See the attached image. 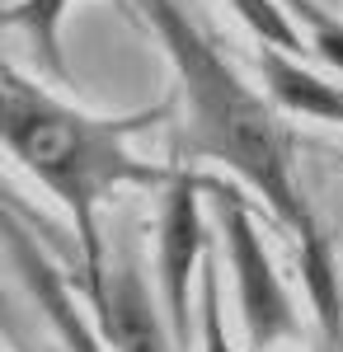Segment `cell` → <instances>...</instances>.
I'll list each match as a JSON object with an SVG mask.
<instances>
[{"label": "cell", "instance_id": "2", "mask_svg": "<svg viewBox=\"0 0 343 352\" xmlns=\"http://www.w3.org/2000/svg\"><path fill=\"white\" fill-rule=\"evenodd\" d=\"M165 113H169V104L151 113H127V118H90V113L56 104L52 94H43L38 85H28L14 71L5 76V146L76 217L85 292H94L108 277L104 240H99V202L123 184H160L165 179V169L127 155V136L151 127Z\"/></svg>", "mask_w": 343, "mask_h": 352}, {"label": "cell", "instance_id": "1", "mask_svg": "<svg viewBox=\"0 0 343 352\" xmlns=\"http://www.w3.org/2000/svg\"><path fill=\"white\" fill-rule=\"evenodd\" d=\"M146 10V19L156 24L165 47L174 56L179 85L188 94V151L211 155V160L231 164L254 192H264V202L278 212V221L301 240V272H306V292L315 300L320 329L329 338H339V277L329 244L315 226V212L306 207V197L291 179V155H287V132L278 122V113L264 99L240 85V76L207 47V38L188 24L179 0H136Z\"/></svg>", "mask_w": 343, "mask_h": 352}, {"label": "cell", "instance_id": "10", "mask_svg": "<svg viewBox=\"0 0 343 352\" xmlns=\"http://www.w3.org/2000/svg\"><path fill=\"white\" fill-rule=\"evenodd\" d=\"M202 352H231L226 324H221V287H216L211 263H202Z\"/></svg>", "mask_w": 343, "mask_h": 352}, {"label": "cell", "instance_id": "11", "mask_svg": "<svg viewBox=\"0 0 343 352\" xmlns=\"http://www.w3.org/2000/svg\"><path fill=\"white\" fill-rule=\"evenodd\" d=\"M301 14L315 24V38H311V47H315V52L324 56L329 66H339V71H343V28H339V24H329V19H320L311 5H301Z\"/></svg>", "mask_w": 343, "mask_h": 352}, {"label": "cell", "instance_id": "6", "mask_svg": "<svg viewBox=\"0 0 343 352\" xmlns=\"http://www.w3.org/2000/svg\"><path fill=\"white\" fill-rule=\"evenodd\" d=\"M10 254H14V263H19V272H24L28 292L38 296V305H43V315L52 320V329L61 333V343L71 352H104L99 348V338H94V329L80 320L76 300H71V287H66V277L38 254V244L28 240L19 226H10Z\"/></svg>", "mask_w": 343, "mask_h": 352}, {"label": "cell", "instance_id": "8", "mask_svg": "<svg viewBox=\"0 0 343 352\" xmlns=\"http://www.w3.org/2000/svg\"><path fill=\"white\" fill-rule=\"evenodd\" d=\"M71 0H19L10 10V24H19L33 33L38 52L48 56L52 76H66V56H61V14H66Z\"/></svg>", "mask_w": 343, "mask_h": 352}, {"label": "cell", "instance_id": "3", "mask_svg": "<svg viewBox=\"0 0 343 352\" xmlns=\"http://www.w3.org/2000/svg\"><path fill=\"white\" fill-rule=\"evenodd\" d=\"M216 212H221V230H226V254H231V268H236V292H240V315H245V333H249V348L268 352L278 338L296 333V310H291L287 292L278 282V272L264 254V240L254 235V221L245 212L236 192L216 188Z\"/></svg>", "mask_w": 343, "mask_h": 352}, {"label": "cell", "instance_id": "9", "mask_svg": "<svg viewBox=\"0 0 343 352\" xmlns=\"http://www.w3.org/2000/svg\"><path fill=\"white\" fill-rule=\"evenodd\" d=\"M240 10V19L254 28L264 43H273V47H282V52H301V33L291 28L287 10H278L273 0H231Z\"/></svg>", "mask_w": 343, "mask_h": 352}, {"label": "cell", "instance_id": "7", "mask_svg": "<svg viewBox=\"0 0 343 352\" xmlns=\"http://www.w3.org/2000/svg\"><path fill=\"white\" fill-rule=\"evenodd\" d=\"M259 71L268 80V94L291 113H306V118H329L343 122V89L339 85H324L315 71H301V61H291L282 47L268 43L259 52Z\"/></svg>", "mask_w": 343, "mask_h": 352}, {"label": "cell", "instance_id": "4", "mask_svg": "<svg viewBox=\"0 0 343 352\" xmlns=\"http://www.w3.org/2000/svg\"><path fill=\"white\" fill-rule=\"evenodd\" d=\"M207 188L193 174L169 179V197L160 212V292H165V315L174 343L188 348V282L202 258V212H198V192Z\"/></svg>", "mask_w": 343, "mask_h": 352}, {"label": "cell", "instance_id": "5", "mask_svg": "<svg viewBox=\"0 0 343 352\" xmlns=\"http://www.w3.org/2000/svg\"><path fill=\"white\" fill-rule=\"evenodd\" d=\"M90 300L99 310V329L113 343V352H169L165 324H160L156 305H151L146 287H141V272L132 263H118L90 292Z\"/></svg>", "mask_w": 343, "mask_h": 352}]
</instances>
